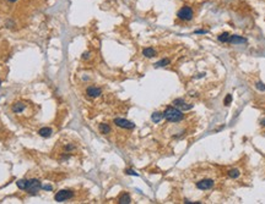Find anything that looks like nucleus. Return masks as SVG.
I'll return each mask as SVG.
<instances>
[{
  "instance_id": "obj_1",
  "label": "nucleus",
  "mask_w": 265,
  "mask_h": 204,
  "mask_svg": "<svg viewBox=\"0 0 265 204\" xmlns=\"http://www.w3.org/2000/svg\"><path fill=\"white\" fill-rule=\"evenodd\" d=\"M163 117L169 122H178L180 120H183L184 115H183V112H182V110H179L178 108L168 107L163 112Z\"/></svg>"
},
{
  "instance_id": "obj_2",
  "label": "nucleus",
  "mask_w": 265,
  "mask_h": 204,
  "mask_svg": "<svg viewBox=\"0 0 265 204\" xmlns=\"http://www.w3.org/2000/svg\"><path fill=\"white\" fill-rule=\"evenodd\" d=\"M42 188V183H41L39 180H37V178H31V180H27V186H26V190L30 194L35 195L39 192V190Z\"/></svg>"
},
{
  "instance_id": "obj_3",
  "label": "nucleus",
  "mask_w": 265,
  "mask_h": 204,
  "mask_svg": "<svg viewBox=\"0 0 265 204\" xmlns=\"http://www.w3.org/2000/svg\"><path fill=\"white\" fill-rule=\"evenodd\" d=\"M177 16H178V19L182 20V21H190L193 19V16H194V11H193L192 7L183 6V7H180L179 11L177 12Z\"/></svg>"
},
{
  "instance_id": "obj_4",
  "label": "nucleus",
  "mask_w": 265,
  "mask_h": 204,
  "mask_svg": "<svg viewBox=\"0 0 265 204\" xmlns=\"http://www.w3.org/2000/svg\"><path fill=\"white\" fill-rule=\"evenodd\" d=\"M74 197V192L70 190H62L59 192H56V194L54 195V199L56 202H65L70 198Z\"/></svg>"
},
{
  "instance_id": "obj_5",
  "label": "nucleus",
  "mask_w": 265,
  "mask_h": 204,
  "mask_svg": "<svg viewBox=\"0 0 265 204\" xmlns=\"http://www.w3.org/2000/svg\"><path fill=\"white\" fill-rule=\"evenodd\" d=\"M114 124L122 128H127V130H132L135 127V124H132L131 121L125 120V119H120V117L114 119Z\"/></svg>"
},
{
  "instance_id": "obj_6",
  "label": "nucleus",
  "mask_w": 265,
  "mask_h": 204,
  "mask_svg": "<svg viewBox=\"0 0 265 204\" xmlns=\"http://www.w3.org/2000/svg\"><path fill=\"white\" fill-rule=\"evenodd\" d=\"M173 104H174V107L176 108H178L179 110H182V111H185V110H190L193 108V105L192 104H187L183 99H176V100H173Z\"/></svg>"
},
{
  "instance_id": "obj_7",
  "label": "nucleus",
  "mask_w": 265,
  "mask_h": 204,
  "mask_svg": "<svg viewBox=\"0 0 265 204\" xmlns=\"http://www.w3.org/2000/svg\"><path fill=\"white\" fill-rule=\"evenodd\" d=\"M214 186V181L212 180H201L196 182V187L199 190H209Z\"/></svg>"
},
{
  "instance_id": "obj_8",
  "label": "nucleus",
  "mask_w": 265,
  "mask_h": 204,
  "mask_svg": "<svg viewBox=\"0 0 265 204\" xmlns=\"http://www.w3.org/2000/svg\"><path fill=\"white\" fill-rule=\"evenodd\" d=\"M86 93L91 98H97L102 94V91H101V88H97V87H88Z\"/></svg>"
},
{
  "instance_id": "obj_9",
  "label": "nucleus",
  "mask_w": 265,
  "mask_h": 204,
  "mask_svg": "<svg viewBox=\"0 0 265 204\" xmlns=\"http://www.w3.org/2000/svg\"><path fill=\"white\" fill-rule=\"evenodd\" d=\"M228 43H231V44H244V43H247V39L245 38H243V37H241V36H231L230 37V39H228Z\"/></svg>"
},
{
  "instance_id": "obj_10",
  "label": "nucleus",
  "mask_w": 265,
  "mask_h": 204,
  "mask_svg": "<svg viewBox=\"0 0 265 204\" xmlns=\"http://www.w3.org/2000/svg\"><path fill=\"white\" fill-rule=\"evenodd\" d=\"M52 133H53V130L49 128V127H43V128H41L38 131V135L41 137H43V138H49L52 136Z\"/></svg>"
},
{
  "instance_id": "obj_11",
  "label": "nucleus",
  "mask_w": 265,
  "mask_h": 204,
  "mask_svg": "<svg viewBox=\"0 0 265 204\" xmlns=\"http://www.w3.org/2000/svg\"><path fill=\"white\" fill-rule=\"evenodd\" d=\"M25 108H26V105H25L22 102H17V103H15V104L12 105L11 110H12L15 114H19V112L23 111V110H25Z\"/></svg>"
},
{
  "instance_id": "obj_12",
  "label": "nucleus",
  "mask_w": 265,
  "mask_h": 204,
  "mask_svg": "<svg viewBox=\"0 0 265 204\" xmlns=\"http://www.w3.org/2000/svg\"><path fill=\"white\" fill-rule=\"evenodd\" d=\"M118 203L119 204H129V203H131V198H130L129 193H123L119 197V199H118Z\"/></svg>"
},
{
  "instance_id": "obj_13",
  "label": "nucleus",
  "mask_w": 265,
  "mask_h": 204,
  "mask_svg": "<svg viewBox=\"0 0 265 204\" xmlns=\"http://www.w3.org/2000/svg\"><path fill=\"white\" fill-rule=\"evenodd\" d=\"M143 55L145 56V58H153V56L156 55V50L153 48H145L143 50Z\"/></svg>"
},
{
  "instance_id": "obj_14",
  "label": "nucleus",
  "mask_w": 265,
  "mask_h": 204,
  "mask_svg": "<svg viewBox=\"0 0 265 204\" xmlns=\"http://www.w3.org/2000/svg\"><path fill=\"white\" fill-rule=\"evenodd\" d=\"M163 119V112H160V111H155L152 115H151V120L153 121V122H160L161 120Z\"/></svg>"
},
{
  "instance_id": "obj_15",
  "label": "nucleus",
  "mask_w": 265,
  "mask_h": 204,
  "mask_svg": "<svg viewBox=\"0 0 265 204\" xmlns=\"http://www.w3.org/2000/svg\"><path fill=\"white\" fill-rule=\"evenodd\" d=\"M98 128H99V132L103 133V135H107V133L111 132V127H109V125H107V124H99Z\"/></svg>"
},
{
  "instance_id": "obj_16",
  "label": "nucleus",
  "mask_w": 265,
  "mask_h": 204,
  "mask_svg": "<svg viewBox=\"0 0 265 204\" xmlns=\"http://www.w3.org/2000/svg\"><path fill=\"white\" fill-rule=\"evenodd\" d=\"M230 37H231V34L228 33V32H223L222 34H220L219 36V42H221V43H227L228 42V39H230Z\"/></svg>"
},
{
  "instance_id": "obj_17",
  "label": "nucleus",
  "mask_w": 265,
  "mask_h": 204,
  "mask_svg": "<svg viewBox=\"0 0 265 204\" xmlns=\"http://www.w3.org/2000/svg\"><path fill=\"white\" fill-rule=\"evenodd\" d=\"M169 62H171L169 59H162V60L157 61V62L155 64V67H164V66H167Z\"/></svg>"
},
{
  "instance_id": "obj_18",
  "label": "nucleus",
  "mask_w": 265,
  "mask_h": 204,
  "mask_svg": "<svg viewBox=\"0 0 265 204\" xmlns=\"http://www.w3.org/2000/svg\"><path fill=\"white\" fill-rule=\"evenodd\" d=\"M16 185H17V187L20 190H26V186H27V180H19L17 182H16Z\"/></svg>"
},
{
  "instance_id": "obj_19",
  "label": "nucleus",
  "mask_w": 265,
  "mask_h": 204,
  "mask_svg": "<svg viewBox=\"0 0 265 204\" xmlns=\"http://www.w3.org/2000/svg\"><path fill=\"white\" fill-rule=\"evenodd\" d=\"M228 176L232 177V178H237L239 176V171L237 169H232V170L228 171Z\"/></svg>"
},
{
  "instance_id": "obj_20",
  "label": "nucleus",
  "mask_w": 265,
  "mask_h": 204,
  "mask_svg": "<svg viewBox=\"0 0 265 204\" xmlns=\"http://www.w3.org/2000/svg\"><path fill=\"white\" fill-rule=\"evenodd\" d=\"M255 87H256V89H259V91L265 92V84H264V83H261V82H256V83H255Z\"/></svg>"
},
{
  "instance_id": "obj_21",
  "label": "nucleus",
  "mask_w": 265,
  "mask_h": 204,
  "mask_svg": "<svg viewBox=\"0 0 265 204\" xmlns=\"http://www.w3.org/2000/svg\"><path fill=\"white\" fill-rule=\"evenodd\" d=\"M231 102H232V95L231 94H227V97L225 98V102H223V103H225V105H230Z\"/></svg>"
},
{
  "instance_id": "obj_22",
  "label": "nucleus",
  "mask_w": 265,
  "mask_h": 204,
  "mask_svg": "<svg viewBox=\"0 0 265 204\" xmlns=\"http://www.w3.org/2000/svg\"><path fill=\"white\" fill-rule=\"evenodd\" d=\"M125 173H127L128 175H132V176H139V174H138V173H135L134 170H130V169H128V170L125 171Z\"/></svg>"
},
{
  "instance_id": "obj_23",
  "label": "nucleus",
  "mask_w": 265,
  "mask_h": 204,
  "mask_svg": "<svg viewBox=\"0 0 265 204\" xmlns=\"http://www.w3.org/2000/svg\"><path fill=\"white\" fill-rule=\"evenodd\" d=\"M74 149H75V145H71V144H68V145H66V147H65V150H68V152H69V150H74Z\"/></svg>"
},
{
  "instance_id": "obj_24",
  "label": "nucleus",
  "mask_w": 265,
  "mask_h": 204,
  "mask_svg": "<svg viewBox=\"0 0 265 204\" xmlns=\"http://www.w3.org/2000/svg\"><path fill=\"white\" fill-rule=\"evenodd\" d=\"M42 188L46 190V191H52V190H53V187H52L51 185H46V186H42Z\"/></svg>"
},
{
  "instance_id": "obj_25",
  "label": "nucleus",
  "mask_w": 265,
  "mask_h": 204,
  "mask_svg": "<svg viewBox=\"0 0 265 204\" xmlns=\"http://www.w3.org/2000/svg\"><path fill=\"white\" fill-rule=\"evenodd\" d=\"M204 33H208V31H205V29H199V31H195V34H204Z\"/></svg>"
},
{
  "instance_id": "obj_26",
  "label": "nucleus",
  "mask_w": 265,
  "mask_h": 204,
  "mask_svg": "<svg viewBox=\"0 0 265 204\" xmlns=\"http://www.w3.org/2000/svg\"><path fill=\"white\" fill-rule=\"evenodd\" d=\"M88 58H90V53L88 52H86V53L82 54V59H88Z\"/></svg>"
},
{
  "instance_id": "obj_27",
  "label": "nucleus",
  "mask_w": 265,
  "mask_h": 204,
  "mask_svg": "<svg viewBox=\"0 0 265 204\" xmlns=\"http://www.w3.org/2000/svg\"><path fill=\"white\" fill-rule=\"evenodd\" d=\"M260 125H261V126H265V119H263V120L260 121Z\"/></svg>"
},
{
  "instance_id": "obj_28",
  "label": "nucleus",
  "mask_w": 265,
  "mask_h": 204,
  "mask_svg": "<svg viewBox=\"0 0 265 204\" xmlns=\"http://www.w3.org/2000/svg\"><path fill=\"white\" fill-rule=\"evenodd\" d=\"M7 1H10V3H15V1H17V0H7Z\"/></svg>"
},
{
  "instance_id": "obj_29",
  "label": "nucleus",
  "mask_w": 265,
  "mask_h": 204,
  "mask_svg": "<svg viewBox=\"0 0 265 204\" xmlns=\"http://www.w3.org/2000/svg\"><path fill=\"white\" fill-rule=\"evenodd\" d=\"M0 86H1V79H0Z\"/></svg>"
}]
</instances>
